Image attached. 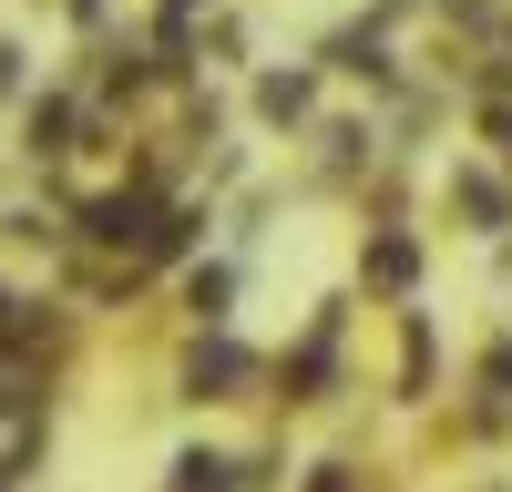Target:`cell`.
I'll return each instance as SVG.
<instances>
[{
  "instance_id": "obj_10",
  "label": "cell",
  "mask_w": 512,
  "mask_h": 492,
  "mask_svg": "<svg viewBox=\"0 0 512 492\" xmlns=\"http://www.w3.org/2000/svg\"><path fill=\"white\" fill-rule=\"evenodd\" d=\"M11 82H21V52H11V41H0V93H11Z\"/></svg>"
},
{
  "instance_id": "obj_9",
  "label": "cell",
  "mask_w": 512,
  "mask_h": 492,
  "mask_svg": "<svg viewBox=\"0 0 512 492\" xmlns=\"http://www.w3.org/2000/svg\"><path fill=\"white\" fill-rule=\"evenodd\" d=\"M308 492H359V482H349V462H328V472H318Z\"/></svg>"
},
{
  "instance_id": "obj_8",
  "label": "cell",
  "mask_w": 512,
  "mask_h": 492,
  "mask_svg": "<svg viewBox=\"0 0 512 492\" xmlns=\"http://www.w3.org/2000/svg\"><path fill=\"white\" fill-rule=\"evenodd\" d=\"M400 380H410V390H431V328H420V318H410V349H400Z\"/></svg>"
},
{
  "instance_id": "obj_5",
  "label": "cell",
  "mask_w": 512,
  "mask_h": 492,
  "mask_svg": "<svg viewBox=\"0 0 512 492\" xmlns=\"http://www.w3.org/2000/svg\"><path fill=\"white\" fill-rule=\"evenodd\" d=\"M308 103H318V72H308V62L256 82V113H267V123H308Z\"/></svg>"
},
{
  "instance_id": "obj_4",
  "label": "cell",
  "mask_w": 512,
  "mask_h": 492,
  "mask_svg": "<svg viewBox=\"0 0 512 492\" xmlns=\"http://www.w3.org/2000/svg\"><path fill=\"white\" fill-rule=\"evenodd\" d=\"M328 369H338V308L308 328V349L287 359V400H318V380H328Z\"/></svg>"
},
{
  "instance_id": "obj_7",
  "label": "cell",
  "mask_w": 512,
  "mask_h": 492,
  "mask_svg": "<svg viewBox=\"0 0 512 492\" xmlns=\"http://www.w3.org/2000/svg\"><path fill=\"white\" fill-rule=\"evenodd\" d=\"M451 195L472 205V226H502V216H512V195H502L492 175H451Z\"/></svg>"
},
{
  "instance_id": "obj_6",
  "label": "cell",
  "mask_w": 512,
  "mask_h": 492,
  "mask_svg": "<svg viewBox=\"0 0 512 492\" xmlns=\"http://www.w3.org/2000/svg\"><path fill=\"white\" fill-rule=\"evenodd\" d=\"M226 298H236V277H226V267H195V277H185V308H195L205 328H226Z\"/></svg>"
},
{
  "instance_id": "obj_1",
  "label": "cell",
  "mask_w": 512,
  "mask_h": 492,
  "mask_svg": "<svg viewBox=\"0 0 512 492\" xmlns=\"http://www.w3.org/2000/svg\"><path fill=\"white\" fill-rule=\"evenodd\" d=\"M246 380H256V349H236L226 328H216V339H195V359H185V390H195V400H236Z\"/></svg>"
},
{
  "instance_id": "obj_3",
  "label": "cell",
  "mask_w": 512,
  "mask_h": 492,
  "mask_svg": "<svg viewBox=\"0 0 512 492\" xmlns=\"http://www.w3.org/2000/svg\"><path fill=\"white\" fill-rule=\"evenodd\" d=\"M359 277L379 287V298H410V287H420V246H410V236H369Z\"/></svg>"
},
{
  "instance_id": "obj_2",
  "label": "cell",
  "mask_w": 512,
  "mask_h": 492,
  "mask_svg": "<svg viewBox=\"0 0 512 492\" xmlns=\"http://www.w3.org/2000/svg\"><path fill=\"white\" fill-rule=\"evenodd\" d=\"M82 226H93L103 246H154V195H93V205H82Z\"/></svg>"
},
{
  "instance_id": "obj_11",
  "label": "cell",
  "mask_w": 512,
  "mask_h": 492,
  "mask_svg": "<svg viewBox=\"0 0 512 492\" xmlns=\"http://www.w3.org/2000/svg\"><path fill=\"white\" fill-rule=\"evenodd\" d=\"M185 11H195V0H164V21H185Z\"/></svg>"
}]
</instances>
